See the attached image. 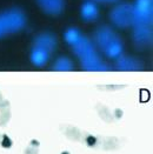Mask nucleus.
Instances as JSON below:
<instances>
[{"instance_id": "obj_1", "label": "nucleus", "mask_w": 153, "mask_h": 154, "mask_svg": "<svg viewBox=\"0 0 153 154\" xmlns=\"http://www.w3.org/2000/svg\"><path fill=\"white\" fill-rule=\"evenodd\" d=\"M71 46L74 53L79 57L85 69L87 71H106L107 69V66L99 58L93 42L86 37H84L83 34Z\"/></svg>"}, {"instance_id": "obj_2", "label": "nucleus", "mask_w": 153, "mask_h": 154, "mask_svg": "<svg viewBox=\"0 0 153 154\" xmlns=\"http://www.w3.org/2000/svg\"><path fill=\"white\" fill-rule=\"evenodd\" d=\"M94 42L102 53L108 57L117 59L121 55L123 42L119 35L110 26H100L94 32Z\"/></svg>"}, {"instance_id": "obj_3", "label": "nucleus", "mask_w": 153, "mask_h": 154, "mask_svg": "<svg viewBox=\"0 0 153 154\" xmlns=\"http://www.w3.org/2000/svg\"><path fill=\"white\" fill-rule=\"evenodd\" d=\"M26 25V15L19 8L0 12V39L21 31Z\"/></svg>"}, {"instance_id": "obj_4", "label": "nucleus", "mask_w": 153, "mask_h": 154, "mask_svg": "<svg viewBox=\"0 0 153 154\" xmlns=\"http://www.w3.org/2000/svg\"><path fill=\"white\" fill-rule=\"evenodd\" d=\"M110 20L118 28H128L133 26V23H134L133 5L128 2L117 4L111 10Z\"/></svg>"}, {"instance_id": "obj_5", "label": "nucleus", "mask_w": 153, "mask_h": 154, "mask_svg": "<svg viewBox=\"0 0 153 154\" xmlns=\"http://www.w3.org/2000/svg\"><path fill=\"white\" fill-rule=\"evenodd\" d=\"M133 5V27H152L153 0H136Z\"/></svg>"}, {"instance_id": "obj_6", "label": "nucleus", "mask_w": 153, "mask_h": 154, "mask_svg": "<svg viewBox=\"0 0 153 154\" xmlns=\"http://www.w3.org/2000/svg\"><path fill=\"white\" fill-rule=\"evenodd\" d=\"M133 42L138 48H145L152 42V27H134Z\"/></svg>"}, {"instance_id": "obj_7", "label": "nucleus", "mask_w": 153, "mask_h": 154, "mask_svg": "<svg viewBox=\"0 0 153 154\" xmlns=\"http://www.w3.org/2000/svg\"><path fill=\"white\" fill-rule=\"evenodd\" d=\"M80 15L86 23L95 21L99 18V7L95 1L87 0L80 7Z\"/></svg>"}, {"instance_id": "obj_8", "label": "nucleus", "mask_w": 153, "mask_h": 154, "mask_svg": "<svg viewBox=\"0 0 153 154\" xmlns=\"http://www.w3.org/2000/svg\"><path fill=\"white\" fill-rule=\"evenodd\" d=\"M40 8L50 15H59L65 8V0H37Z\"/></svg>"}, {"instance_id": "obj_9", "label": "nucleus", "mask_w": 153, "mask_h": 154, "mask_svg": "<svg viewBox=\"0 0 153 154\" xmlns=\"http://www.w3.org/2000/svg\"><path fill=\"white\" fill-rule=\"evenodd\" d=\"M33 46L39 47V48H42V50H45V51L51 53L55 48V46H57V39H55V37L52 33L44 32V33H40V34H38L36 37Z\"/></svg>"}, {"instance_id": "obj_10", "label": "nucleus", "mask_w": 153, "mask_h": 154, "mask_svg": "<svg viewBox=\"0 0 153 154\" xmlns=\"http://www.w3.org/2000/svg\"><path fill=\"white\" fill-rule=\"evenodd\" d=\"M50 54H51L50 52L33 46V48L31 51V61L33 63V65H36V66H44V65L48 61Z\"/></svg>"}, {"instance_id": "obj_11", "label": "nucleus", "mask_w": 153, "mask_h": 154, "mask_svg": "<svg viewBox=\"0 0 153 154\" xmlns=\"http://www.w3.org/2000/svg\"><path fill=\"white\" fill-rule=\"evenodd\" d=\"M118 59V68L121 71H137L140 68V64L133 59V58H128V57H119Z\"/></svg>"}, {"instance_id": "obj_12", "label": "nucleus", "mask_w": 153, "mask_h": 154, "mask_svg": "<svg viewBox=\"0 0 153 154\" xmlns=\"http://www.w3.org/2000/svg\"><path fill=\"white\" fill-rule=\"evenodd\" d=\"M53 68H54L55 71H71V69L73 68V63H72L68 58L61 57V58H59V59L55 61Z\"/></svg>"}, {"instance_id": "obj_13", "label": "nucleus", "mask_w": 153, "mask_h": 154, "mask_svg": "<svg viewBox=\"0 0 153 154\" xmlns=\"http://www.w3.org/2000/svg\"><path fill=\"white\" fill-rule=\"evenodd\" d=\"M80 37H81L80 31H79L78 28H73V27H72V28H68L64 34V38L68 45H73Z\"/></svg>"}, {"instance_id": "obj_14", "label": "nucleus", "mask_w": 153, "mask_h": 154, "mask_svg": "<svg viewBox=\"0 0 153 154\" xmlns=\"http://www.w3.org/2000/svg\"><path fill=\"white\" fill-rule=\"evenodd\" d=\"M1 145H2V147H5V148H10V147L12 146V141H11V139H10L7 135H4V137H2V142H1Z\"/></svg>"}, {"instance_id": "obj_15", "label": "nucleus", "mask_w": 153, "mask_h": 154, "mask_svg": "<svg viewBox=\"0 0 153 154\" xmlns=\"http://www.w3.org/2000/svg\"><path fill=\"white\" fill-rule=\"evenodd\" d=\"M86 141H87V143H89V146H94V145H95V142H97V140H95V138H94V137H87Z\"/></svg>"}, {"instance_id": "obj_16", "label": "nucleus", "mask_w": 153, "mask_h": 154, "mask_svg": "<svg viewBox=\"0 0 153 154\" xmlns=\"http://www.w3.org/2000/svg\"><path fill=\"white\" fill-rule=\"evenodd\" d=\"M93 1H98V2H102V4H113V2H117L118 0H93Z\"/></svg>"}, {"instance_id": "obj_17", "label": "nucleus", "mask_w": 153, "mask_h": 154, "mask_svg": "<svg viewBox=\"0 0 153 154\" xmlns=\"http://www.w3.org/2000/svg\"><path fill=\"white\" fill-rule=\"evenodd\" d=\"M63 154H68V153H67V152H64V153H63Z\"/></svg>"}]
</instances>
